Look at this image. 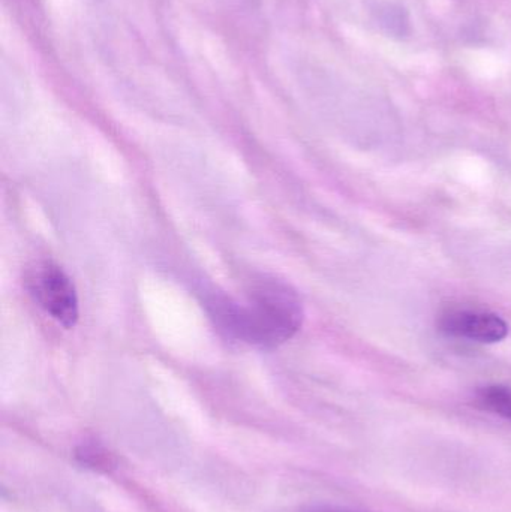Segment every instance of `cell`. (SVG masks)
<instances>
[{
  "label": "cell",
  "mask_w": 511,
  "mask_h": 512,
  "mask_svg": "<svg viewBox=\"0 0 511 512\" xmlns=\"http://www.w3.org/2000/svg\"><path fill=\"white\" fill-rule=\"evenodd\" d=\"M303 512H362L356 510H348V508L332 507V505H320V507L308 508Z\"/></svg>",
  "instance_id": "obj_5"
},
{
  "label": "cell",
  "mask_w": 511,
  "mask_h": 512,
  "mask_svg": "<svg viewBox=\"0 0 511 512\" xmlns=\"http://www.w3.org/2000/svg\"><path fill=\"white\" fill-rule=\"evenodd\" d=\"M477 402L486 411L511 421V388L491 385L477 393Z\"/></svg>",
  "instance_id": "obj_4"
},
{
  "label": "cell",
  "mask_w": 511,
  "mask_h": 512,
  "mask_svg": "<svg viewBox=\"0 0 511 512\" xmlns=\"http://www.w3.org/2000/svg\"><path fill=\"white\" fill-rule=\"evenodd\" d=\"M210 315L227 336L260 348H275L302 327L299 295L278 280H263L249 292L246 303L230 298L210 301Z\"/></svg>",
  "instance_id": "obj_1"
},
{
  "label": "cell",
  "mask_w": 511,
  "mask_h": 512,
  "mask_svg": "<svg viewBox=\"0 0 511 512\" xmlns=\"http://www.w3.org/2000/svg\"><path fill=\"white\" fill-rule=\"evenodd\" d=\"M30 294L36 303L65 328L75 327L78 321V297L74 283L65 271L51 262L39 264L29 274Z\"/></svg>",
  "instance_id": "obj_2"
},
{
  "label": "cell",
  "mask_w": 511,
  "mask_h": 512,
  "mask_svg": "<svg viewBox=\"0 0 511 512\" xmlns=\"http://www.w3.org/2000/svg\"><path fill=\"white\" fill-rule=\"evenodd\" d=\"M438 327L447 336L479 343L501 342L509 334L507 322L497 313L485 310H450L441 315Z\"/></svg>",
  "instance_id": "obj_3"
}]
</instances>
